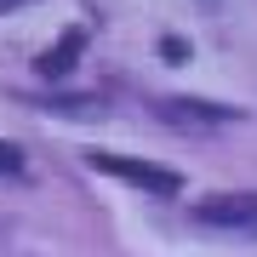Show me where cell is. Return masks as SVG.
<instances>
[{
	"mask_svg": "<svg viewBox=\"0 0 257 257\" xmlns=\"http://www.w3.org/2000/svg\"><path fill=\"white\" fill-rule=\"evenodd\" d=\"M97 166V172H109L120 177V183H132V189H149V194H183V177L177 172H166V166H149V160H126V155H86Z\"/></svg>",
	"mask_w": 257,
	"mask_h": 257,
	"instance_id": "obj_1",
	"label": "cell"
},
{
	"mask_svg": "<svg viewBox=\"0 0 257 257\" xmlns=\"http://www.w3.org/2000/svg\"><path fill=\"white\" fill-rule=\"evenodd\" d=\"M194 223L229 229V234H257V200L251 194H211V200L194 206Z\"/></svg>",
	"mask_w": 257,
	"mask_h": 257,
	"instance_id": "obj_2",
	"label": "cell"
},
{
	"mask_svg": "<svg viewBox=\"0 0 257 257\" xmlns=\"http://www.w3.org/2000/svg\"><path fill=\"white\" fill-rule=\"evenodd\" d=\"M160 120H172V126H194V132H211V126L240 120V109H217V103H194V97H166V103H160Z\"/></svg>",
	"mask_w": 257,
	"mask_h": 257,
	"instance_id": "obj_3",
	"label": "cell"
},
{
	"mask_svg": "<svg viewBox=\"0 0 257 257\" xmlns=\"http://www.w3.org/2000/svg\"><path fill=\"white\" fill-rule=\"evenodd\" d=\"M80 52H86V29H63V35H57L52 46L40 52V63H35V69L57 80V74H69L74 63H80Z\"/></svg>",
	"mask_w": 257,
	"mask_h": 257,
	"instance_id": "obj_4",
	"label": "cell"
},
{
	"mask_svg": "<svg viewBox=\"0 0 257 257\" xmlns=\"http://www.w3.org/2000/svg\"><path fill=\"white\" fill-rule=\"evenodd\" d=\"M23 155H18V143H0V172H18Z\"/></svg>",
	"mask_w": 257,
	"mask_h": 257,
	"instance_id": "obj_5",
	"label": "cell"
},
{
	"mask_svg": "<svg viewBox=\"0 0 257 257\" xmlns=\"http://www.w3.org/2000/svg\"><path fill=\"white\" fill-rule=\"evenodd\" d=\"M12 6H23V0H0V12H12Z\"/></svg>",
	"mask_w": 257,
	"mask_h": 257,
	"instance_id": "obj_6",
	"label": "cell"
}]
</instances>
